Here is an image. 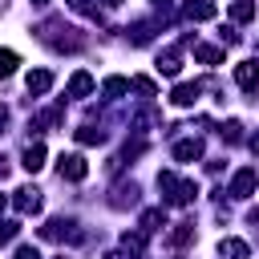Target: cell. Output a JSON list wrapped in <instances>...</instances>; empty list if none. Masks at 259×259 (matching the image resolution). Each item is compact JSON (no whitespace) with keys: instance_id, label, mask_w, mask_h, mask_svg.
Listing matches in <instances>:
<instances>
[{"instance_id":"10","label":"cell","mask_w":259,"mask_h":259,"mask_svg":"<svg viewBox=\"0 0 259 259\" xmlns=\"http://www.w3.org/2000/svg\"><path fill=\"white\" fill-rule=\"evenodd\" d=\"M24 85H28L32 97H45V93L53 89V73H49V69H32V73L24 77Z\"/></svg>"},{"instance_id":"22","label":"cell","mask_w":259,"mask_h":259,"mask_svg":"<svg viewBox=\"0 0 259 259\" xmlns=\"http://www.w3.org/2000/svg\"><path fill=\"white\" fill-rule=\"evenodd\" d=\"M130 125H134V130H150V125H158V109H138V113L130 117Z\"/></svg>"},{"instance_id":"25","label":"cell","mask_w":259,"mask_h":259,"mask_svg":"<svg viewBox=\"0 0 259 259\" xmlns=\"http://www.w3.org/2000/svg\"><path fill=\"white\" fill-rule=\"evenodd\" d=\"M16 65H20V57H16L12 49H0V77H8V73H16Z\"/></svg>"},{"instance_id":"28","label":"cell","mask_w":259,"mask_h":259,"mask_svg":"<svg viewBox=\"0 0 259 259\" xmlns=\"http://www.w3.org/2000/svg\"><path fill=\"white\" fill-rule=\"evenodd\" d=\"M130 89H138V93H142V97H154V93H158V89H154V81H150V77H130Z\"/></svg>"},{"instance_id":"37","label":"cell","mask_w":259,"mask_h":259,"mask_svg":"<svg viewBox=\"0 0 259 259\" xmlns=\"http://www.w3.org/2000/svg\"><path fill=\"white\" fill-rule=\"evenodd\" d=\"M154 4H158V8H162V12H166V8H170V0H154Z\"/></svg>"},{"instance_id":"14","label":"cell","mask_w":259,"mask_h":259,"mask_svg":"<svg viewBox=\"0 0 259 259\" xmlns=\"http://www.w3.org/2000/svg\"><path fill=\"white\" fill-rule=\"evenodd\" d=\"M178 69H182V53H178V49H166V53L158 57V73H162V77H178Z\"/></svg>"},{"instance_id":"36","label":"cell","mask_w":259,"mask_h":259,"mask_svg":"<svg viewBox=\"0 0 259 259\" xmlns=\"http://www.w3.org/2000/svg\"><path fill=\"white\" fill-rule=\"evenodd\" d=\"M101 4H105V8H117V4H121V0H101Z\"/></svg>"},{"instance_id":"3","label":"cell","mask_w":259,"mask_h":259,"mask_svg":"<svg viewBox=\"0 0 259 259\" xmlns=\"http://www.w3.org/2000/svg\"><path fill=\"white\" fill-rule=\"evenodd\" d=\"M40 239H53V243H81V231H77V223L73 219H49L45 227H40Z\"/></svg>"},{"instance_id":"4","label":"cell","mask_w":259,"mask_h":259,"mask_svg":"<svg viewBox=\"0 0 259 259\" xmlns=\"http://www.w3.org/2000/svg\"><path fill=\"white\" fill-rule=\"evenodd\" d=\"M255 186H259V174H255L251 166H243V170H235V178H231L227 194H231V198H251V194H255Z\"/></svg>"},{"instance_id":"19","label":"cell","mask_w":259,"mask_h":259,"mask_svg":"<svg viewBox=\"0 0 259 259\" xmlns=\"http://www.w3.org/2000/svg\"><path fill=\"white\" fill-rule=\"evenodd\" d=\"M121 251L138 259V255L146 251V231H138V235H121Z\"/></svg>"},{"instance_id":"21","label":"cell","mask_w":259,"mask_h":259,"mask_svg":"<svg viewBox=\"0 0 259 259\" xmlns=\"http://www.w3.org/2000/svg\"><path fill=\"white\" fill-rule=\"evenodd\" d=\"M194 57H198L202 65H219V61H223V49H214V45H194Z\"/></svg>"},{"instance_id":"23","label":"cell","mask_w":259,"mask_h":259,"mask_svg":"<svg viewBox=\"0 0 259 259\" xmlns=\"http://www.w3.org/2000/svg\"><path fill=\"white\" fill-rule=\"evenodd\" d=\"M101 89H105V97H121V93H130V81L125 77H105Z\"/></svg>"},{"instance_id":"31","label":"cell","mask_w":259,"mask_h":259,"mask_svg":"<svg viewBox=\"0 0 259 259\" xmlns=\"http://www.w3.org/2000/svg\"><path fill=\"white\" fill-rule=\"evenodd\" d=\"M142 150H146V142H142V138H138V142H125V150H121V158H138Z\"/></svg>"},{"instance_id":"8","label":"cell","mask_w":259,"mask_h":259,"mask_svg":"<svg viewBox=\"0 0 259 259\" xmlns=\"http://www.w3.org/2000/svg\"><path fill=\"white\" fill-rule=\"evenodd\" d=\"M109 206H117V210H125V206H138V182H117V186H113V198H109Z\"/></svg>"},{"instance_id":"39","label":"cell","mask_w":259,"mask_h":259,"mask_svg":"<svg viewBox=\"0 0 259 259\" xmlns=\"http://www.w3.org/2000/svg\"><path fill=\"white\" fill-rule=\"evenodd\" d=\"M251 223H259V206H255V210H251Z\"/></svg>"},{"instance_id":"24","label":"cell","mask_w":259,"mask_h":259,"mask_svg":"<svg viewBox=\"0 0 259 259\" xmlns=\"http://www.w3.org/2000/svg\"><path fill=\"white\" fill-rule=\"evenodd\" d=\"M190 239H194V223H178V231L170 235V243H174V247H186Z\"/></svg>"},{"instance_id":"26","label":"cell","mask_w":259,"mask_h":259,"mask_svg":"<svg viewBox=\"0 0 259 259\" xmlns=\"http://www.w3.org/2000/svg\"><path fill=\"white\" fill-rule=\"evenodd\" d=\"M20 235V223L16 219H0V243H12Z\"/></svg>"},{"instance_id":"41","label":"cell","mask_w":259,"mask_h":259,"mask_svg":"<svg viewBox=\"0 0 259 259\" xmlns=\"http://www.w3.org/2000/svg\"><path fill=\"white\" fill-rule=\"evenodd\" d=\"M32 4H49V0H32Z\"/></svg>"},{"instance_id":"34","label":"cell","mask_w":259,"mask_h":259,"mask_svg":"<svg viewBox=\"0 0 259 259\" xmlns=\"http://www.w3.org/2000/svg\"><path fill=\"white\" fill-rule=\"evenodd\" d=\"M4 178H8V162L0 158V182H4Z\"/></svg>"},{"instance_id":"13","label":"cell","mask_w":259,"mask_h":259,"mask_svg":"<svg viewBox=\"0 0 259 259\" xmlns=\"http://www.w3.org/2000/svg\"><path fill=\"white\" fill-rule=\"evenodd\" d=\"M182 16H186V20H210V16H214V4H210V0H186V4H182Z\"/></svg>"},{"instance_id":"33","label":"cell","mask_w":259,"mask_h":259,"mask_svg":"<svg viewBox=\"0 0 259 259\" xmlns=\"http://www.w3.org/2000/svg\"><path fill=\"white\" fill-rule=\"evenodd\" d=\"M69 8H73V12H85V16H97V12L89 8V0H69Z\"/></svg>"},{"instance_id":"11","label":"cell","mask_w":259,"mask_h":259,"mask_svg":"<svg viewBox=\"0 0 259 259\" xmlns=\"http://www.w3.org/2000/svg\"><path fill=\"white\" fill-rule=\"evenodd\" d=\"M174 158H178V162H198V158H202V142H198V138L174 142Z\"/></svg>"},{"instance_id":"9","label":"cell","mask_w":259,"mask_h":259,"mask_svg":"<svg viewBox=\"0 0 259 259\" xmlns=\"http://www.w3.org/2000/svg\"><path fill=\"white\" fill-rule=\"evenodd\" d=\"M235 81H239V89H259V65L255 61H239L235 65Z\"/></svg>"},{"instance_id":"20","label":"cell","mask_w":259,"mask_h":259,"mask_svg":"<svg viewBox=\"0 0 259 259\" xmlns=\"http://www.w3.org/2000/svg\"><path fill=\"white\" fill-rule=\"evenodd\" d=\"M77 142H81V146H101V142H105V130H97V125H81V130H77Z\"/></svg>"},{"instance_id":"16","label":"cell","mask_w":259,"mask_h":259,"mask_svg":"<svg viewBox=\"0 0 259 259\" xmlns=\"http://www.w3.org/2000/svg\"><path fill=\"white\" fill-rule=\"evenodd\" d=\"M219 255H223V259H247V255H251V247H247L243 239H235V235H231V239H223V243H219Z\"/></svg>"},{"instance_id":"7","label":"cell","mask_w":259,"mask_h":259,"mask_svg":"<svg viewBox=\"0 0 259 259\" xmlns=\"http://www.w3.org/2000/svg\"><path fill=\"white\" fill-rule=\"evenodd\" d=\"M198 93H202V85H198V81H182V85H174L170 101H174L178 109H190V105L198 101Z\"/></svg>"},{"instance_id":"2","label":"cell","mask_w":259,"mask_h":259,"mask_svg":"<svg viewBox=\"0 0 259 259\" xmlns=\"http://www.w3.org/2000/svg\"><path fill=\"white\" fill-rule=\"evenodd\" d=\"M36 32H40V40H45V45H53L57 53H61V49H65V53L81 49V36H77V28H73V24H65V20H45Z\"/></svg>"},{"instance_id":"43","label":"cell","mask_w":259,"mask_h":259,"mask_svg":"<svg viewBox=\"0 0 259 259\" xmlns=\"http://www.w3.org/2000/svg\"><path fill=\"white\" fill-rule=\"evenodd\" d=\"M61 259H65V255H61Z\"/></svg>"},{"instance_id":"38","label":"cell","mask_w":259,"mask_h":259,"mask_svg":"<svg viewBox=\"0 0 259 259\" xmlns=\"http://www.w3.org/2000/svg\"><path fill=\"white\" fill-rule=\"evenodd\" d=\"M251 150H255V154H259V134H255V138H251Z\"/></svg>"},{"instance_id":"5","label":"cell","mask_w":259,"mask_h":259,"mask_svg":"<svg viewBox=\"0 0 259 259\" xmlns=\"http://www.w3.org/2000/svg\"><path fill=\"white\" fill-rule=\"evenodd\" d=\"M57 170H61V178H69V182H81V178L89 174V162H85L81 154H61V158H57Z\"/></svg>"},{"instance_id":"40","label":"cell","mask_w":259,"mask_h":259,"mask_svg":"<svg viewBox=\"0 0 259 259\" xmlns=\"http://www.w3.org/2000/svg\"><path fill=\"white\" fill-rule=\"evenodd\" d=\"M4 206H8V198H4V194H0V214H4Z\"/></svg>"},{"instance_id":"30","label":"cell","mask_w":259,"mask_h":259,"mask_svg":"<svg viewBox=\"0 0 259 259\" xmlns=\"http://www.w3.org/2000/svg\"><path fill=\"white\" fill-rule=\"evenodd\" d=\"M239 130H243L239 121H223V125H219V134H223L227 142H239Z\"/></svg>"},{"instance_id":"15","label":"cell","mask_w":259,"mask_h":259,"mask_svg":"<svg viewBox=\"0 0 259 259\" xmlns=\"http://www.w3.org/2000/svg\"><path fill=\"white\" fill-rule=\"evenodd\" d=\"M93 93V77L85 73V69H77L73 77H69V97H89Z\"/></svg>"},{"instance_id":"12","label":"cell","mask_w":259,"mask_h":259,"mask_svg":"<svg viewBox=\"0 0 259 259\" xmlns=\"http://www.w3.org/2000/svg\"><path fill=\"white\" fill-rule=\"evenodd\" d=\"M20 166H24L28 174H36V170L45 166V146H40V142H28L24 154H20Z\"/></svg>"},{"instance_id":"42","label":"cell","mask_w":259,"mask_h":259,"mask_svg":"<svg viewBox=\"0 0 259 259\" xmlns=\"http://www.w3.org/2000/svg\"><path fill=\"white\" fill-rule=\"evenodd\" d=\"M0 4H8V0H0Z\"/></svg>"},{"instance_id":"32","label":"cell","mask_w":259,"mask_h":259,"mask_svg":"<svg viewBox=\"0 0 259 259\" xmlns=\"http://www.w3.org/2000/svg\"><path fill=\"white\" fill-rule=\"evenodd\" d=\"M12 259H40V251L32 247V243H24V247H16V255Z\"/></svg>"},{"instance_id":"17","label":"cell","mask_w":259,"mask_h":259,"mask_svg":"<svg viewBox=\"0 0 259 259\" xmlns=\"http://www.w3.org/2000/svg\"><path fill=\"white\" fill-rule=\"evenodd\" d=\"M162 227H166V210H162V206L142 210V231H146V235H154V231H162Z\"/></svg>"},{"instance_id":"29","label":"cell","mask_w":259,"mask_h":259,"mask_svg":"<svg viewBox=\"0 0 259 259\" xmlns=\"http://www.w3.org/2000/svg\"><path fill=\"white\" fill-rule=\"evenodd\" d=\"M61 121H65V109H61V105H53V109L40 113V125H61Z\"/></svg>"},{"instance_id":"6","label":"cell","mask_w":259,"mask_h":259,"mask_svg":"<svg viewBox=\"0 0 259 259\" xmlns=\"http://www.w3.org/2000/svg\"><path fill=\"white\" fill-rule=\"evenodd\" d=\"M12 206H16L20 214H36V210H40V190H36V186H20V190L12 194Z\"/></svg>"},{"instance_id":"18","label":"cell","mask_w":259,"mask_h":259,"mask_svg":"<svg viewBox=\"0 0 259 259\" xmlns=\"http://www.w3.org/2000/svg\"><path fill=\"white\" fill-rule=\"evenodd\" d=\"M251 16H255V0H235V4H231V20H235V24H247Z\"/></svg>"},{"instance_id":"1","label":"cell","mask_w":259,"mask_h":259,"mask_svg":"<svg viewBox=\"0 0 259 259\" xmlns=\"http://www.w3.org/2000/svg\"><path fill=\"white\" fill-rule=\"evenodd\" d=\"M158 190H162V198H166L170 206H190L194 194H198V186H194L190 178H178V174H170V170L158 174Z\"/></svg>"},{"instance_id":"35","label":"cell","mask_w":259,"mask_h":259,"mask_svg":"<svg viewBox=\"0 0 259 259\" xmlns=\"http://www.w3.org/2000/svg\"><path fill=\"white\" fill-rule=\"evenodd\" d=\"M4 121H8V109H4V105H0V130H4Z\"/></svg>"},{"instance_id":"27","label":"cell","mask_w":259,"mask_h":259,"mask_svg":"<svg viewBox=\"0 0 259 259\" xmlns=\"http://www.w3.org/2000/svg\"><path fill=\"white\" fill-rule=\"evenodd\" d=\"M150 36H154V24H134V28H130V40H134V45H146Z\"/></svg>"}]
</instances>
